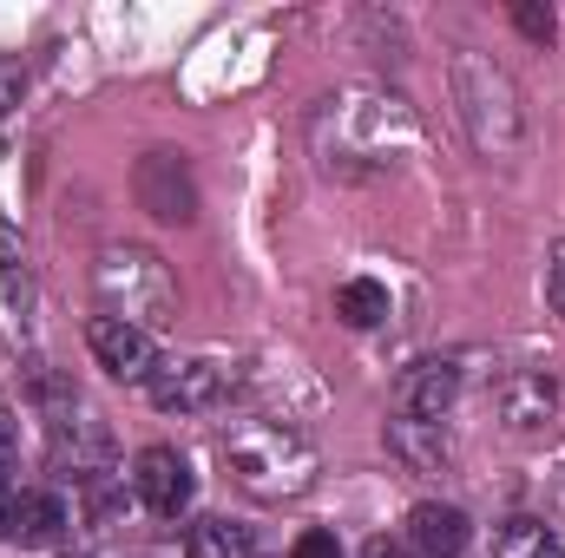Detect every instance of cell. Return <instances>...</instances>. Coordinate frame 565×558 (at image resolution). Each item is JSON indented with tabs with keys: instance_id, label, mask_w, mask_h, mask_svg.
I'll use <instances>...</instances> for the list:
<instances>
[{
	"instance_id": "obj_1",
	"label": "cell",
	"mask_w": 565,
	"mask_h": 558,
	"mask_svg": "<svg viewBox=\"0 0 565 558\" xmlns=\"http://www.w3.org/2000/svg\"><path fill=\"white\" fill-rule=\"evenodd\" d=\"M217 453H224V466H231V480L244 486V493H257V500H296V493H309V480H316V447L296 433V427H282V420H231L224 433H217Z\"/></svg>"
},
{
	"instance_id": "obj_2",
	"label": "cell",
	"mask_w": 565,
	"mask_h": 558,
	"mask_svg": "<svg viewBox=\"0 0 565 558\" xmlns=\"http://www.w3.org/2000/svg\"><path fill=\"white\" fill-rule=\"evenodd\" d=\"M93 289H99V302H106V315H119V322H132V329H164L171 315H178V282L164 270V257L158 250H139V244H113V250H99V264H93Z\"/></svg>"
},
{
	"instance_id": "obj_3",
	"label": "cell",
	"mask_w": 565,
	"mask_h": 558,
	"mask_svg": "<svg viewBox=\"0 0 565 558\" xmlns=\"http://www.w3.org/2000/svg\"><path fill=\"white\" fill-rule=\"evenodd\" d=\"M454 86H460V112H467V132H473L480 151H507V144L520 139V106H513V86H507L500 66L460 60Z\"/></svg>"
},
{
	"instance_id": "obj_4",
	"label": "cell",
	"mask_w": 565,
	"mask_h": 558,
	"mask_svg": "<svg viewBox=\"0 0 565 558\" xmlns=\"http://www.w3.org/2000/svg\"><path fill=\"white\" fill-rule=\"evenodd\" d=\"M145 395H151L158 415H211L231 395V362H217V355H171V362L151 368Z\"/></svg>"
},
{
	"instance_id": "obj_5",
	"label": "cell",
	"mask_w": 565,
	"mask_h": 558,
	"mask_svg": "<svg viewBox=\"0 0 565 558\" xmlns=\"http://www.w3.org/2000/svg\"><path fill=\"white\" fill-rule=\"evenodd\" d=\"M132 197H139L151 217H164V224H191V211H198V178H191L184 151H145L139 171H132Z\"/></svg>"
},
{
	"instance_id": "obj_6",
	"label": "cell",
	"mask_w": 565,
	"mask_h": 558,
	"mask_svg": "<svg viewBox=\"0 0 565 558\" xmlns=\"http://www.w3.org/2000/svg\"><path fill=\"white\" fill-rule=\"evenodd\" d=\"M86 348H93V362L113 375V382H151V368H158V348H151V335L132 329V322H119V315H93V329H86Z\"/></svg>"
},
{
	"instance_id": "obj_7",
	"label": "cell",
	"mask_w": 565,
	"mask_h": 558,
	"mask_svg": "<svg viewBox=\"0 0 565 558\" xmlns=\"http://www.w3.org/2000/svg\"><path fill=\"white\" fill-rule=\"evenodd\" d=\"M132 486H139V500L158 513V519H178V513L191 506V493H198L191 460H184L178 447H145L139 466H132Z\"/></svg>"
},
{
	"instance_id": "obj_8",
	"label": "cell",
	"mask_w": 565,
	"mask_h": 558,
	"mask_svg": "<svg viewBox=\"0 0 565 558\" xmlns=\"http://www.w3.org/2000/svg\"><path fill=\"white\" fill-rule=\"evenodd\" d=\"M408 546L427 558H460L473 546V526H467V513L460 506H440V500H422L415 513H408Z\"/></svg>"
},
{
	"instance_id": "obj_9",
	"label": "cell",
	"mask_w": 565,
	"mask_h": 558,
	"mask_svg": "<svg viewBox=\"0 0 565 558\" xmlns=\"http://www.w3.org/2000/svg\"><path fill=\"white\" fill-rule=\"evenodd\" d=\"M460 401V368L454 362H415L408 382H402V408L415 420H440Z\"/></svg>"
},
{
	"instance_id": "obj_10",
	"label": "cell",
	"mask_w": 565,
	"mask_h": 558,
	"mask_svg": "<svg viewBox=\"0 0 565 558\" xmlns=\"http://www.w3.org/2000/svg\"><path fill=\"white\" fill-rule=\"evenodd\" d=\"M66 526H73V519H66V500H60V493H20L7 539H20V546H60Z\"/></svg>"
},
{
	"instance_id": "obj_11",
	"label": "cell",
	"mask_w": 565,
	"mask_h": 558,
	"mask_svg": "<svg viewBox=\"0 0 565 558\" xmlns=\"http://www.w3.org/2000/svg\"><path fill=\"white\" fill-rule=\"evenodd\" d=\"M388 453L408 460L415 473H440L447 466V433H440V420L402 415V420H388Z\"/></svg>"
},
{
	"instance_id": "obj_12",
	"label": "cell",
	"mask_w": 565,
	"mask_h": 558,
	"mask_svg": "<svg viewBox=\"0 0 565 558\" xmlns=\"http://www.w3.org/2000/svg\"><path fill=\"white\" fill-rule=\"evenodd\" d=\"M184 558H257V539H250V526H237L224 513H204L184 533Z\"/></svg>"
},
{
	"instance_id": "obj_13",
	"label": "cell",
	"mask_w": 565,
	"mask_h": 558,
	"mask_svg": "<svg viewBox=\"0 0 565 558\" xmlns=\"http://www.w3.org/2000/svg\"><path fill=\"white\" fill-rule=\"evenodd\" d=\"M335 315H342L349 329H375V322H388V289L375 277H349L335 289Z\"/></svg>"
},
{
	"instance_id": "obj_14",
	"label": "cell",
	"mask_w": 565,
	"mask_h": 558,
	"mask_svg": "<svg viewBox=\"0 0 565 558\" xmlns=\"http://www.w3.org/2000/svg\"><path fill=\"white\" fill-rule=\"evenodd\" d=\"M500 401H507V420L513 427H540V420L553 415V382L546 375H513Z\"/></svg>"
},
{
	"instance_id": "obj_15",
	"label": "cell",
	"mask_w": 565,
	"mask_h": 558,
	"mask_svg": "<svg viewBox=\"0 0 565 558\" xmlns=\"http://www.w3.org/2000/svg\"><path fill=\"white\" fill-rule=\"evenodd\" d=\"M493 558H553V533L540 519H507L493 533Z\"/></svg>"
},
{
	"instance_id": "obj_16",
	"label": "cell",
	"mask_w": 565,
	"mask_h": 558,
	"mask_svg": "<svg viewBox=\"0 0 565 558\" xmlns=\"http://www.w3.org/2000/svg\"><path fill=\"white\" fill-rule=\"evenodd\" d=\"M513 26H520L526 40H553V33H559L553 7H540V0H520V7H513Z\"/></svg>"
},
{
	"instance_id": "obj_17",
	"label": "cell",
	"mask_w": 565,
	"mask_h": 558,
	"mask_svg": "<svg viewBox=\"0 0 565 558\" xmlns=\"http://www.w3.org/2000/svg\"><path fill=\"white\" fill-rule=\"evenodd\" d=\"M20 93H26V66L20 60H0V119L20 106Z\"/></svg>"
},
{
	"instance_id": "obj_18",
	"label": "cell",
	"mask_w": 565,
	"mask_h": 558,
	"mask_svg": "<svg viewBox=\"0 0 565 558\" xmlns=\"http://www.w3.org/2000/svg\"><path fill=\"white\" fill-rule=\"evenodd\" d=\"M289 558H342V539H335V533H302Z\"/></svg>"
},
{
	"instance_id": "obj_19",
	"label": "cell",
	"mask_w": 565,
	"mask_h": 558,
	"mask_svg": "<svg viewBox=\"0 0 565 558\" xmlns=\"http://www.w3.org/2000/svg\"><path fill=\"white\" fill-rule=\"evenodd\" d=\"M546 302L565 315V237L553 244V264H546Z\"/></svg>"
},
{
	"instance_id": "obj_20",
	"label": "cell",
	"mask_w": 565,
	"mask_h": 558,
	"mask_svg": "<svg viewBox=\"0 0 565 558\" xmlns=\"http://www.w3.org/2000/svg\"><path fill=\"white\" fill-rule=\"evenodd\" d=\"M13 453H20V427H13V415L0 408V473L13 466Z\"/></svg>"
},
{
	"instance_id": "obj_21",
	"label": "cell",
	"mask_w": 565,
	"mask_h": 558,
	"mask_svg": "<svg viewBox=\"0 0 565 558\" xmlns=\"http://www.w3.org/2000/svg\"><path fill=\"white\" fill-rule=\"evenodd\" d=\"M362 558H415V546H408V539H369Z\"/></svg>"
},
{
	"instance_id": "obj_22",
	"label": "cell",
	"mask_w": 565,
	"mask_h": 558,
	"mask_svg": "<svg viewBox=\"0 0 565 558\" xmlns=\"http://www.w3.org/2000/svg\"><path fill=\"white\" fill-rule=\"evenodd\" d=\"M7 533H13V493L0 486V539H7Z\"/></svg>"
},
{
	"instance_id": "obj_23",
	"label": "cell",
	"mask_w": 565,
	"mask_h": 558,
	"mask_svg": "<svg viewBox=\"0 0 565 558\" xmlns=\"http://www.w3.org/2000/svg\"><path fill=\"white\" fill-rule=\"evenodd\" d=\"M0 250H13V237H7V217H0Z\"/></svg>"
}]
</instances>
